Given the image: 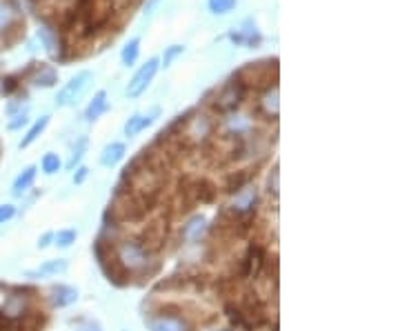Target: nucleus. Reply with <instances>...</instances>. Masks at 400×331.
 Segmentation results:
<instances>
[{"label": "nucleus", "instance_id": "f257e3e1", "mask_svg": "<svg viewBox=\"0 0 400 331\" xmlns=\"http://www.w3.org/2000/svg\"><path fill=\"white\" fill-rule=\"evenodd\" d=\"M149 249L142 244L140 240H120L116 247H113V256L116 260L122 264L129 276L131 273H138V271H145L147 264H149Z\"/></svg>", "mask_w": 400, "mask_h": 331}, {"label": "nucleus", "instance_id": "f03ea898", "mask_svg": "<svg viewBox=\"0 0 400 331\" xmlns=\"http://www.w3.org/2000/svg\"><path fill=\"white\" fill-rule=\"evenodd\" d=\"M245 96H247V84L243 82V78H236V80L227 82L225 87L216 93V98L212 100V107L218 113H234L243 105Z\"/></svg>", "mask_w": 400, "mask_h": 331}, {"label": "nucleus", "instance_id": "7ed1b4c3", "mask_svg": "<svg viewBox=\"0 0 400 331\" xmlns=\"http://www.w3.org/2000/svg\"><path fill=\"white\" fill-rule=\"evenodd\" d=\"M145 323L149 331H194L192 323L185 316H180V311L171 314V307H163L156 314H151L145 318Z\"/></svg>", "mask_w": 400, "mask_h": 331}, {"label": "nucleus", "instance_id": "20e7f679", "mask_svg": "<svg viewBox=\"0 0 400 331\" xmlns=\"http://www.w3.org/2000/svg\"><path fill=\"white\" fill-rule=\"evenodd\" d=\"M93 80L91 71H78L76 76H71L69 82L63 84V89L58 91V96H56V105L58 107H71L76 102L80 100V96L85 93V89L89 87V82Z\"/></svg>", "mask_w": 400, "mask_h": 331}, {"label": "nucleus", "instance_id": "39448f33", "mask_svg": "<svg viewBox=\"0 0 400 331\" xmlns=\"http://www.w3.org/2000/svg\"><path fill=\"white\" fill-rule=\"evenodd\" d=\"M158 69H160V60L158 58H149L145 65H140V69L133 73V78L129 80L127 89H125L127 98H138L140 93H145L147 87L151 84V80L156 78Z\"/></svg>", "mask_w": 400, "mask_h": 331}, {"label": "nucleus", "instance_id": "423d86ee", "mask_svg": "<svg viewBox=\"0 0 400 331\" xmlns=\"http://www.w3.org/2000/svg\"><path fill=\"white\" fill-rule=\"evenodd\" d=\"M267 264V256L265 251L258 247V244H249V249L245 251V256L241 260V269H238V276L245 278V280H256L263 273Z\"/></svg>", "mask_w": 400, "mask_h": 331}, {"label": "nucleus", "instance_id": "0eeeda50", "mask_svg": "<svg viewBox=\"0 0 400 331\" xmlns=\"http://www.w3.org/2000/svg\"><path fill=\"white\" fill-rule=\"evenodd\" d=\"M256 203H258V192H256V187L247 185L238 194H234V201L227 212L238 216V218H252V214L256 212Z\"/></svg>", "mask_w": 400, "mask_h": 331}, {"label": "nucleus", "instance_id": "6e6552de", "mask_svg": "<svg viewBox=\"0 0 400 331\" xmlns=\"http://www.w3.org/2000/svg\"><path fill=\"white\" fill-rule=\"evenodd\" d=\"M0 314L9 320H23L27 314H30V296H25L21 289L14 291V294H9L3 302Z\"/></svg>", "mask_w": 400, "mask_h": 331}, {"label": "nucleus", "instance_id": "1a4fd4ad", "mask_svg": "<svg viewBox=\"0 0 400 331\" xmlns=\"http://www.w3.org/2000/svg\"><path fill=\"white\" fill-rule=\"evenodd\" d=\"M67 267H69V262L63 260V258L45 260L38 269L27 271V273H25V278H32V280H38V278H54V276H58V273H65Z\"/></svg>", "mask_w": 400, "mask_h": 331}, {"label": "nucleus", "instance_id": "9d476101", "mask_svg": "<svg viewBox=\"0 0 400 331\" xmlns=\"http://www.w3.org/2000/svg\"><path fill=\"white\" fill-rule=\"evenodd\" d=\"M160 113V109H154V111H149V113H133V116L125 122V136L127 138H133V136H138L142 134L151 122L156 120V116Z\"/></svg>", "mask_w": 400, "mask_h": 331}, {"label": "nucleus", "instance_id": "9b49d317", "mask_svg": "<svg viewBox=\"0 0 400 331\" xmlns=\"http://www.w3.org/2000/svg\"><path fill=\"white\" fill-rule=\"evenodd\" d=\"M49 300H52V307H56V309L69 307L78 300V289L69 287V285H54L49 291Z\"/></svg>", "mask_w": 400, "mask_h": 331}, {"label": "nucleus", "instance_id": "f8f14e48", "mask_svg": "<svg viewBox=\"0 0 400 331\" xmlns=\"http://www.w3.org/2000/svg\"><path fill=\"white\" fill-rule=\"evenodd\" d=\"M205 231H207V218L205 216H192V218L183 225V240L185 242H200Z\"/></svg>", "mask_w": 400, "mask_h": 331}, {"label": "nucleus", "instance_id": "ddd939ff", "mask_svg": "<svg viewBox=\"0 0 400 331\" xmlns=\"http://www.w3.org/2000/svg\"><path fill=\"white\" fill-rule=\"evenodd\" d=\"M36 174H38V167H36V165L25 167L23 172L16 176V181H14V185H12V194H14L16 198L25 196V194L32 189V185H34V181H36Z\"/></svg>", "mask_w": 400, "mask_h": 331}, {"label": "nucleus", "instance_id": "4468645a", "mask_svg": "<svg viewBox=\"0 0 400 331\" xmlns=\"http://www.w3.org/2000/svg\"><path fill=\"white\" fill-rule=\"evenodd\" d=\"M109 109V100H107V91L100 89L96 96L91 98V102L87 105V109H85V118H87V122H96L104 111Z\"/></svg>", "mask_w": 400, "mask_h": 331}, {"label": "nucleus", "instance_id": "2eb2a0df", "mask_svg": "<svg viewBox=\"0 0 400 331\" xmlns=\"http://www.w3.org/2000/svg\"><path fill=\"white\" fill-rule=\"evenodd\" d=\"M125 156H127V145L125 143H109L100 154V165L102 167H116Z\"/></svg>", "mask_w": 400, "mask_h": 331}, {"label": "nucleus", "instance_id": "dca6fc26", "mask_svg": "<svg viewBox=\"0 0 400 331\" xmlns=\"http://www.w3.org/2000/svg\"><path fill=\"white\" fill-rule=\"evenodd\" d=\"M38 38H41V43L45 45L47 54H49L52 58H58L60 56V43H58V36L54 34L52 27L43 25L41 30H38Z\"/></svg>", "mask_w": 400, "mask_h": 331}, {"label": "nucleus", "instance_id": "f3484780", "mask_svg": "<svg viewBox=\"0 0 400 331\" xmlns=\"http://www.w3.org/2000/svg\"><path fill=\"white\" fill-rule=\"evenodd\" d=\"M47 125H49V116H41V118H38V120L34 122V125L30 127V131H27V134L23 136L21 145H18V147H21V149L32 147V145L36 143V140L43 136V131L47 129Z\"/></svg>", "mask_w": 400, "mask_h": 331}, {"label": "nucleus", "instance_id": "a211bd4d", "mask_svg": "<svg viewBox=\"0 0 400 331\" xmlns=\"http://www.w3.org/2000/svg\"><path fill=\"white\" fill-rule=\"evenodd\" d=\"M189 194H192L194 201H200V203H212L216 198V187L207 181H196L192 187H189Z\"/></svg>", "mask_w": 400, "mask_h": 331}, {"label": "nucleus", "instance_id": "6ab92c4d", "mask_svg": "<svg viewBox=\"0 0 400 331\" xmlns=\"http://www.w3.org/2000/svg\"><path fill=\"white\" fill-rule=\"evenodd\" d=\"M212 129H214L212 122H209L205 116H200V118H194L192 122H189V125H187V134H185V136L194 138V140H203L205 136L212 134Z\"/></svg>", "mask_w": 400, "mask_h": 331}, {"label": "nucleus", "instance_id": "aec40b11", "mask_svg": "<svg viewBox=\"0 0 400 331\" xmlns=\"http://www.w3.org/2000/svg\"><path fill=\"white\" fill-rule=\"evenodd\" d=\"M32 82L36 84V87H54V84L58 82V71L49 67V65H41V69L36 71Z\"/></svg>", "mask_w": 400, "mask_h": 331}, {"label": "nucleus", "instance_id": "412c9836", "mask_svg": "<svg viewBox=\"0 0 400 331\" xmlns=\"http://www.w3.org/2000/svg\"><path fill=\"white\" fill-rule=\"evenodd\" d=\"M249 183H252V174L249 172H236V174H232L225 181V192L234 196V194L241 192V189H245Z\"/></svg>", "mask_w": 400, "mask_h": 331}, {"label": "nucleus", "instance_id": "4be33fe9", "mask_svg": "<svg viewBox=\"0 0 400 331\" xmlns=\"http://www.w3.org/2000/svg\"><path fill=\"white\" fill-rule=\"evenodd\" d=\"M138 56H140V38H131V41L122 47V52H120V60L125 67H133L138 60Z\"/></svg>", "mask_w": 400, "mask_h": 331}, {"label": "nucleus", "instance_id": "5701e85b", "mask_svg": "<svg viewBox=\"0 0 400 331\" xmlns=\"http://www.w3.org/2000/svg\"><path fill=\"white\" fill-rule=\"evenodd\" d=\"M260 105H263L265 113H267V116H269L271 120L278 118V87H276V84H274V87L263 96V102H260Z\"/></svg>", "mask_w": 400, "mask_h": 331}, {"label": "nucleus", "instance_id": "b1692460", "mask_svg": "<svg viewBox=\"0 0 400 331\" xmlns=\"http://www.w3.org/2000/svg\"><path fill=\"white\" fill-rule=\"evenodd\" d=\"M249 127H252V120L247 116H241V113H232V116L227 118V129H230V134L243 136L245 131H249Z\"/></svg>", "mask_w": 400, "mask_h": 331}, {"label": "nucleus", "instance_id": "393cba45", "mask_svg": "<svg viewBox=\"0 0 400 331\" xmlns=\"http://www.w3.org/2000/svg\"><path fill=\"white\" fill-rule=\"evenodd\" d=\"M60 167H63L60 158H58V154H54V151H49V154H45L43 160H41V169H43V172H45L47 176L58 174V172H60Z\"/></svg>", "mask_w": 400, "mask_h": 331}, {"label": "nucleus", "instance_id": "a878e982", "mask_svg": "<svg viewBox=\"0 0 400 331\" xmlns=\"http://www.w3.org/2000/svg\"><path fill=\"white\" fill-rule=\"evenodd\" d=\"M236 5H238V0H207L209 12L216 16H225V14L234 12Z\"/></svg>", "mask_w": 400, "mask_h": 331}, {"label": "nucleus", "instance_id": "bb28decb", "mask_svg": "<svg viewBox=\"0 0 400 331\" xmlns=\"http://www.w3.org/2000/svg\"><path fill=\"white\" fill-rule=\"evenodd\" d=\"M87 138H80L78 143H76V147L71 149V156H69V160H67V169H69V172H74L76 169V165L80 163L82 160V156H85V151H87Z\"/></svg>", "mask_w": 400, "mask_h": 331}, {"label": "nucleus", "instance_id": "cd10ccee", "mask_svg": "<svg viewBox=\"0 0 400 331\" xmlns=\"http://www.w3.org/2000/svg\"><path fill=\"white\" fill-rule=\"evenodd\" d=\"M14 18H16L14 7L9 5V3H5V0H0V34L7 32L9 27H12Z\"/></svg>", "mask_w": 400, "mask_h": 331}, {"label": "nucleus", "instance_id": "c85d7f7f", "mask_svg": "<svg viewBox=\"0 0 400 331\" xmlns=\"http://www.w3.org/2000/svg\"><path fill=\"white\" fill-rule=\"evenodd\" d=\"M76 238H78V231H76V229H63L58 233H54L56 247H60V249H69L71 244L76 242Z\"/></svg>", "mask_w": 400, "mask_h": 331}, {"label": "nucleus", "instance_id": "c756f323", "mask_svg": "<svg viewBox=\"0 0 400 331\" xmlns=\"http://www.w3.org/2000/svg\"><path fill=\"white\" fill-rule=\"evenodd\" d=\"M185 54V45H171V47H167L165 49V54H163V65L160 67H171V62H174L178 56H183Z\"/></svg>", "mask_w": 400, "mask_h": 331}, {"label": "nucleus", "instance_id": "7c9ffc66", "mask_svg": "<svg viewBox=\"0 0 400 331\" xmlns=\"http://www.w3.org/2000/svg\"><path fill=\"white\" fill-rule=\"evenodd\" d=\"M27 122H30V111H27V107L25 109H21V111H16V113H12V120L7 122V129H12V131H16V129H21V127H25Z\"/></svg>", "mask_w": 400, "mask_h": 331}, {"label": "nucleus", "instance_id": "2f4dec72", "mask_svg": "<svg viewBox=\"0 0 400 331\" xmlns=\"http://www.w3.org/2000/svg\"><path fill=\"white\" fill-rule=\"evenodd\" d=\"M16 216V207L14 205H0V225L9 222Z\"/></svg>", "mask_w": 400, "mask_h": 331}, {"label": "nucleus", "instance_id": "473e14b6", "mask_svg": "<svg viewBox=\"0 0 400 331\" xmlns=\"http://www.w3.org/2000/svg\"><path fill=\"white\" fill-rule=\"evenodd\" d=\"M269 194H274V198L278 196V165H274L271 176H269Z\"/></svg>", "mask_w": 400, "mask_h": 331}, {"label": "nucleus", "instance_id": "72a5a7b5", "mask_svg": "<svg viewBox=\"0 0 400 331\" xmlns=\"http://www.w3.org/2000/svg\"><path fill=\"white\" fill-rule=\"evenodd\" d=\"M76 331H102V327L98 323H93V320H85V323L76 327Z\"/></svg>", "mask_w": 400, "mask_h": 331}, {"label": "nucleus", "instance_id": "f704fd0d", "mask_svg": "<svg viewBox=\"0 0 400 331\" xmlns=\"http://www.w3.org/2000/svg\"><path fill=\"white\" fill-rule=\"evenodd\" d=\"M89 176V169L87 167H78L76 169V174H74V183L76 185H80V183H85V178Z\"/></svg>", "mask_w": 400, "mask_h": 331}, {"label": "nucleus", "instance_id": "c9c22d12", "mask_svg": "<svg viewBox=\"0 0 400 331\" xmlns=\"http://www.w3.org/2000/svg\"><path fill=\"white\" fill-rule=\"evenodd\" d=\"M52 240H54V231H47V233H43L41 238H38V247L41 249H47L52 244Z\"/></svg>", "mask_w": 400, "mask_h": 331}, {"label": "nucleus", "instance_id": "e433bc0d", "mask_svg": "<svg viewBox=\"0 0 400 331\" xmlns=\"http://www.w3.org/2000/svg\"><path fill=\"white\" fill-rule=\"evenodd\" d=\"M158 5V0H149V3L145 5V14H151V9H154Z\"/></svg>", "mask_w": 400, "mask_h": 331}]
</instances>
